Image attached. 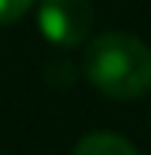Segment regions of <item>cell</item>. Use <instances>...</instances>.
<instances>
[{
  "label": "cell",
  "instance_id": "cell-2",
  "mask_svg": "<svg viewBox=\"0 0 151 155\" xmlns=\"http://www.w3.org/2000/svg\"><path fill=\"white\" fill-rule=\"evenodd\" d=\"M36 20H39V33L53 46L76 50L89 40L95 10L89 0H39Z\"/></svg>",
  "mask_w": 151,
  "mask_h": 155
},
{
  "label": "cell",
  "instance_id": "cell-1",
  "mask_svg": "<svg viewBox=\"0 0 151 155\" xmlns=\"http://www.w3.org/2000/svg\"><path fill=\"white\" fill-rule=\"evenodd\" d=\"M86 79L109 99L131 102L151 93V50L131 33H102L86 46Z\"/></svg>",
  "mask_w": 151,
  "mask_h": 155
},
{
  "label": "cell",
  "instance_id": "cell-3",
  "mask_svg": "<svg viewBox=\"0 0 151 155\" xmlns=\"http://www.w3.org/2000/svg\"><path fill=\"white\" fill-rule=\"evenodd\" d=\"M72 155H138V149L115 132H89L76 142Z\"/></svg>",
  "mask_w": 151,
  "mask_h": 155
},
{
  "label": "cell",
  "instance_id": "cell-4",
  "mask_svg": "<svg viewBox=\"0 0 151 155\" xmlns=\"http://www.w3.org/2000/svg\"><path fill=\"white\" fill-rule=\"evenodd\" d=\"M36 0H0V27H10L17 23L27 10H30Z\"/></svg>",
  "mask_w": 151,
  "mask_h": 155
}]
</instances>
